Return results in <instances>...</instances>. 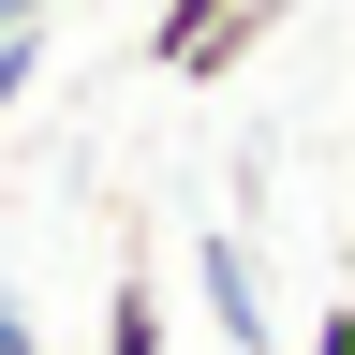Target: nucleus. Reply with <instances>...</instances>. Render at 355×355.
I'll use <instances>...</instances> for the list:
<instances>
[{
    "label": "nucleus",
    "mask_w": 355,
    "mask_h": 355,
    "mask_svg": "<svg viewBox=\"0 0 355 355\" xmlns=\"http://www.w3.org/2000/svg\"><path fill=\"white\" fill-rule=\"evenodd\" d=\"M193 296H207V326L237 340V355H266V340H282V326H266V266H252L237 237H222V222L193 237Z\"/></svg>",
    "instance_id": "f257e3e1"
},
{
    "label": "nucleus",
    "mask_w": 355,
    "mask_h": 355,
    "mask_svg": "<svg viewBox=\"0 0 355 355\" xmlns=\"http://www.w3.org/2000/svg\"><path fill=\"white\" fill-rule=\"evenodd\" d=\"M282 0H163V74H222L237 44H266Z\"/></svg>",
    "instance_id": "f03ea898"
},
{
    "label": "nucleus",
    "mask_w": 355,
    "mask_h": 355,
    "mask_svg": "<svg viewBox=\"0 0 355 355\" xmlns=\"http://www.w3.org/2000/svg\"><path fill=\"white\" fill-rule=\"evenodd\" d=\"M104 355H178V340H163V282H148V266H119V282H104Z\"/></svg>",
    "instance_id": "7ed1b4c3"
},
{
    "label": "nucleus",
    "mask_w": 355,
    "mask_h": 355,
    "mask_svg": "<svg viewBox=\"0 0 355 355\" xmlns=\"http://www.w3.org/2000/svg\"><path fill=\"white\" fill-rule=\"evenodd\" d=\"M30 74H44V30H15V44H0V104H30Z\"/></svg>",
    "instance_id": "20e7f679"
},
{
    "label": "nucleus",
    "mask_w": 355,
    "mask_h": 355,
    "mask_svg": "<svg viewBox=\"0 0 355 355\" xmlns=\"http://www.w3.org/2000/svg\"><path fill=\"white\" fill-rule=\"evenodd\" d=\"M296 355H355V311H311V340Z\"/></svg>",
    "instance_id": "39448f33"
},
{
    "label": "nucleus",
    "mask_w": 355,
    "mask_h": 355,
    "mask_svg": "<svg viewBox=\"0 0 355 355\" xmlns=\"http://www.w3.org/2000/svg\"><path fill=\"white\" fill-rule=\"evenodd\" d=\"M44 15H60V0H0V44H15V30H44Z\"/></svg>",
    "instance_id": "423d86ee"
},
{
    "label": "nucleus",
    "mask_w": 355,
    "mask_h": 355,
    "mask_svg": "<svg viewBox=\"0 0 355 355\" xmlns=\"http://www.w3.org/2000/svg\"><path fill=\"white\" fill-rule=\"evenodd\" d=\"M0 355H30V311H15V296H0Z\"/></svg>",
    "instance_id": "0eeeda50"
}]
</instances>
